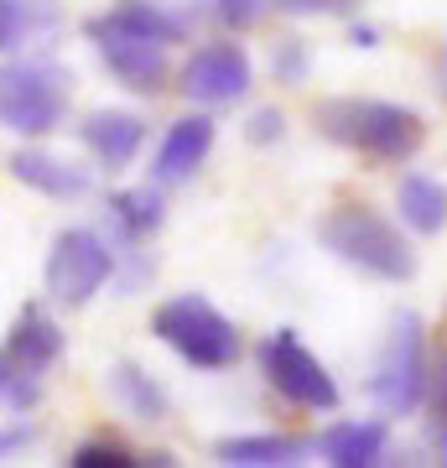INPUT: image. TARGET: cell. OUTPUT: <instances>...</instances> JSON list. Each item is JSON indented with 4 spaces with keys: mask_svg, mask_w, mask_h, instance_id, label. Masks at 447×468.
<instances>
[{
    "mask_svg": "<svg viewBox=\"0 0 447 468\" xmlns=\"http://www.w3.org/2000/svg\"><path fill=\"white\" fill-rule=\"evenodd\" d=\"M255 365H261V380L271 385L286 406H297V411H338V401H344L338 380H333L328 365L297 338V328L265 334L261 344H255Z\"/></svg>",
    "mask_w": 447,
    "mask_h": 468,
    "instance_id": "8992f818",
    "label": "cell"
},
{
    "mask_svg": "<svg viewBox=\"0 0 447 468\" xmlns=\"http://www.w3.org/2000/svg\"><path fill=\"white\" fill-rule=\"evenodd\" d=\"M89 42L100 48V63L115 73V84L141 94V100H156L166 89V79H172V63H166L162 42L125 37V32H89Z\"/></svg>",
    "mask_w": 447,
    "mask_h": 468,
    "instance_id": "9c48e42d",
    "label": "cell"
},
{
    "mask_svg": "<svg viewBox=\"0 0 447 468\" xmlns=\"http://www.w3.org/2000/svg\"><path fill=\"white\" fill-rule=\"evenodd\" d=\"M214 458L224 468H297L313 458V437L297 432H250V437H218Z\"/></svg>",
    "mask_w": 447,
    "mask_h": 468,
    "instance_id": "9a60e30c",
    "label": "cell"
},
{
    "mask_svg": "<svg viewBox=\"0 0 447 468\" xmlns=\"http://www.w3.org/2000/svg\"><path fill=\"white\" fill-rule=\"evenodd\" d=\"M11 177H16L21 187L42 193V198H58V203H73V198H83V193L94 187L89 167L68 162V156H58V151H42V146L16 151V156H11Z\"/></svg>",
    "mask_w": 447,
    "mask_h": 468,
    "instance_id": "4fadbf2b",
    "label": "cell"
},
{
    "mask_svg": "<svg viewBox=\"0 0 447 468\" xmlns=\"http://www.w3.org/2000/svg\"><path fill=\"white\" fill-rule=\"evenodd\" d=\"M68 463L73 468H146V452L125 448V442H115V437H89V442L73 448Z\"/></svg>",
    "mask_w": 447,
    "mask_h": 468,
    "instance_id": "7402d4cb",
    "label": "cell"
},
{
    "mask_svg": "<svg viewBox=\"0 0 447 468\" xmlns=\"http://www.w3.org/2000/svg\"><path fill=\"white\" fill-rule=\"evenodd\" d=\"M317 245L333 255V261H344L354 266L359 276H375V282H411L416 276V250L406 229H400V218L380 214V208H369V203H338L328 214L317 218Z\"/></svg>",
    "mask_w": 447,
    "mask_h": 468,
    "instance_id": "7a4b0ae2",
    "label": "cell"
},
{
    "mask_svg": "<svg viewBox=\"0 0 447 468\" xmlns=\"http://www.w3.org/2000/svg\"><path fill=\"white\" fill-rule=\"evenodd\" d=\"M271 73H276V84L297 89L307 84V73H313V52L302 37H282V42H271Z\"/></svg>",
    "mask_w": 447,
    "mask_h": 468,
    "instance_id": "603a6c76",
    "label": "cell"
},
{
    "mask_svg": "<svg viewBox=\"0 0 447 468\" xmlns=\"http://www.w3.org/2000/svg\"><path fill=\"white\" fill-rule=\"evenodd\" d=\"M83 32H125V37H146V42L172 48V42H183L187 37V21L172 16L162 0H115L110 11H100V16L83 21Z\"/></svg>",
    "mask_w": 447,
    "mask_h": 468,
    "instance_id": "2e32d148",
    "label": "cell"
},
{
    "mask_svg": "<svg viewBox=\"0 0 447 468\" xmlns=\"http://www.w3.org/2000/svg\"><path fill=\"white\" fill-rule=\"evenodd\" d=\"M396 218L406 234H431L447 229V183L442 177H431V172H400L396 183Z\"/></svg>",
    "mask_w": 447,
    "mask_h": 468,
    "instance_id": "ac0fdd59",
    "label": "cell"
},
{
    "mask_svg": "<svg viewBox=\"0 0 447 468\" xmlns=\"http://www.w3.org/2000/svg\"><path fill=\"white\" fill-rule=\"evenodd\" d=\"M282 135H286V115L276 110V104L250 110V120H245V141H250V146H276Z\"/></svg>",
    "mask_w": 447,
    "mask_h": 468,
    "instance_id": "484cf974",
    "label": "cell"
},
{
    "mask_svg": "<svg viewBox=\"0 0 447 468\" xmlns=\"http://www.w3.org/2000/svg\"><path fill=\"white\" fill-rule=\"evenodd\" d=\"M79 135L100 167L120 172V167H131L135 156H141V146H146V120L135 115V110H94L79 125Z\"/></svg>",
    "mask_w": 447,
    "mask_h": 468,
    "instance_id": "7c38bea8",
    "label": "cell"
},
{
    "mask_svg": "<svg viewBox=\"0 0 447 468\" xmlns=\"http://www.w3.org/2000/svg\"><path fill=\"white\" fill-rule=\"evenodd\" d=\"M37 437H42V427H37V421H27V417L0 421V463H5V458H16V452H27Z\"/></svg>",
    "mask_w": 447,
    "mask_h": 468,
    "instance_id": "83f0119b",
    "label": "cell"
},
{
    "mask_svg": "<svg viewBox=\"0 0 447 468\" xmlns=\"http://www.w3.org/2000/svg\"><path fill=\"white\" fill-rule=\"evenodd\" d=\"M37 401H42V375L27 369L16 354L0 344V411L27 417V411H37Z\"/></svg>",
    "mask_w": 447,
    "mask_h": 468,
    "instance_id": "44dd1931",
    "label": "cell"
},
{
    "mask_svg": "<svg viewBox=\"0 0 447 468\" xmlns=\"http://www.w3.org/2000/svg\"><path fill=\"white\" fill-rule=\"evenodd\" d=\"M431 448H437V458L447 463V421H431Z\"/></svg>",
    "mask_w": 447,
    "mask_h": 468,
    "instance_id": "4dcf8cb0",
    "label": "cell"
},
{
    "mask_svg": "<svg viewBox=\"0 0 447 468\" xmlns=\"http://www.w3.org/2000/svg\"><path fill=\"white\" fill-rule=\"evenodd\" d=\"M421 411L431 421H447V338H437L427 349V396H421Z\"/></svg>",
    "mask_w": 447,
    "mask_h": 468,
    "instance_id": "cb8c5ba5",
    "label": "cell"
},
{
    "mask_svg": "<svg viewBox=\"0 0 447 468\" xmlns=\"http://www.w3.org/2000/svg\"><path fill=\"white\" fill-rule=\"evenodd\" d=\"M271 11V0H214V16L224 32H250Z\"/></svg>",
    "mask_w": 447,
    "mask_h": 468,
    "instance_id": "d4e9b609",
    "label": "cell"
},
{
    "mask_svg": "<svg viewBox=\"0 0 447 468\" xmlns=\"http://www.w3.org/2000/svg\"><path fill=\"white\" fill-rule=\"evenodd\" d=\"M42 282L58 307H83L115 282V245L94 229H63L48 250Z\"/></svg>",
    "mask_w": 447,
    "mask_h": 468,
    "instance_id": "52a82bcc",
    "label": "cell"
},
{
    "mask_svg": "<svg viewBox=\"0 0 447 468\" xmlns=\"http://www.w3.org/2000/svg\"><path fill=\"white\" fill-rule=\"evenodd\" d=\"M5 349L16 354L27 369H37V375H48L58 359H63V328L48 318V307H21L16 323H11V334H5Z\"/></svg>",
    "mask_w": 447,
    "mask_h": 468,
    "instance_id": "d6986e66",
    "label": "cell"
},
{
    "mask_svg": "<svg viewBox=\"0 0 447 468\" xmlns=\"http://www.w3.org/2000/svg\"><path fill=\"white\" fill-rule=\"evenodd\" d=\"M348 48H359V52L380 48V27H369V21H354V27H348Z\"/></svg>",
    "mask_w": 447,
    "mask_h": 468,
    "instance_id": "f1b7e54d",
    "label": "cell"
},
{
    "mask_svg": "<svg viewBox=\"0 0 447 468\" xmlns=\"http://www.w3.org/2000/svg\"><path fill=\"white\" fill-rule=\"evenodd\" d=\"M333 468H375L390 458V421L385 417H338L328 432L313 442Z\"/></svg>",
    "mask_w": 447,
    "mask_h": 468,
    "instance_id": "8fae6325",
    "label": "cell"
},
{
    "mask_svg": "<svg viewBox=\"0 0 447 468\" xmlns=\"http://www.w3.org/2000/svg\"><path fill=\"white\" fill-rule=\"evenodd\" d=\"M282 16H297V21H307V16H348V11H359V0H271Z\"/></svg>",
    "mask_w": 447,
    "mask_h": 468,
    "instance_id": "4316f807",
    "label": "cell"
},
{
    "mask_svg": "<svg viewBox=\"0 0 447 468\" xmlns=\"http://www.w3.org/2000/svg\"><path fill=\"white\" fill-rule=\"evenodd\" d=\"M431 79H437V84H431V89H437V94H442V100H447V42H442V48H437V58H431Z\"/></svg>",
    "mask_w": 447,
    "mask_h": 468,
    "instance_id": "f546056e",
    "label": "cell"
},
{
    "mask_svg": "<svg viewBox=\"0 0 447 468\" xmlns=\"http://www.w3.org/2000/svg\"><path fill=\"white\" fill-rule=\"evenodd\" d=\"M313 125L328 135L333 146L359 151L369 162H411L427 146V120L411 104L396 100H365V94H344V100H323L313 110Z\"/></svg>",
    "mask_w": 447,
    "mask_h": 468,
    "instance_id": "6da1fadb",
    "label": "cell"
},
{
    "mask_svg": "<svg viewBox=\"0 0 447 468\" xmlns=\"http://www.w3.org/2000/svg\"><path fill=\"white\" fill-rule=\"evenodd\" d=\"M427 323L421 313H396L390 318V334H385L380 354H375V369L365 380V396L375 401L385 421H406L421 411V396H427Z\"/></svg>",
    "mask_w": 447,
    "mask_h": 468,
    "instance_id": "277c9868",
    "label": "cell"
},
{
    "mask_svg": "<svg viewBox=\"0 0 447 468\" xmlns=\"http://www.w3.org/2000/svg\"><path fill=\"white\" fill-rule=\"evenodd\" d=\"M104 224H110V245L115 250H131V245H146L151 234H162L166 224V203H162V187H120L104 198Z\"/></svg>",
    "mask_w": 447,
    "mask_h": 468,
    "instance_id": "5bb4252c",
    "label": "cell"
},
{
    "mask_svg": "<svg viewBox=\"0 0 447 468\" xmlns=\"http://www.w3.org/2000/svg\"><path fill=\"white\" fill-rule=\"evenodd\" d=\"M58 27V0H0V52L21 48Z\"/></svg>",
    "mask_w": 447,
    "mask_h": 468,
    "instance_id": "ffe728a7",
    "label": "cell"
},
{
    "mask_svg": "<svg viewBox=\"0 0 447 468\" xmlns=\"http://www.w3.org/2000/svg\"><path fill=\"white\" fill-rule=\"evenodd\" d=\"M73 79L52 58H16L0 68V125L16 135H52L68 120Z\"/></svg>",
    "mask_w": 447,
    "mask_h": 468,
    "instance_id": "5b68a950",
    "label": "cell"
},
{
    "mask_svg": "<svg viewBox=\"0 0 447 468\" xmlns=\"http://www.w3.org/2000/svg\"><path fill=\"white\" fill-rule=\"evenodd\" d=\"M214 120L203 115V110H193V115L172 120L162 135V146H156V156H151V183L156 187H183L193 183L203 172V162H208V151H214Z\"/></svg>",
    "mask_w": 447,
    "mask_h": 468,
    "instance_id": "30bf717a",
    "label": "cell"
},
{
    "mask_svg": "<svg viewBox=\"0 0 447 468\" xmlns=\"http://www.w3.org/2000/svg\"><path fill=\"white\" fill-rule=\"evenodd\" d=\"M177 89L198 110H224V104H239L255 89V63H250V52L239 42H229V37L224 42H203L183 63Z\"/></svg>",
    "mask_w": 447,
    "mask_h": 468,
    "instance_id": "ba28073f",
    "label": "cell"
},
{
    "mask_svg": "<svg viewBox=\"0 0 447 468\" xmlns=\"http://www.w3.org/2000/svg\"><path fill=\"white\" fill-rule=\"evenodd\" d=\"M104 390H110L115 406L135 421H151V427H156V421L172 417V390H166L146 365H135V359H120V365L104 369Z\"/></svg>",
    "mask_w": 447,
    "mask_h": 468,
    "instance_id": "e0dca14e",
    "label": "cell"
},
{
    "mask_svg": "<svg viewBox=\"0 0 447 468\" xmlns=\"http://www.w3.org/2000/svg\"><path fill=\"white\" fill-rule=\"evenodd\" d=\"M151 334L162 338L183 365L203 369V375L239 365V354H245V338H239L234 318H224L203 292H177V297H166L162 307L151 313Z\"/></svg>",
    "mask_w": 447,
    "mask_h": 468,
    "instance_id": "3957f363",
    "label": "cell"
}]
</instances>
